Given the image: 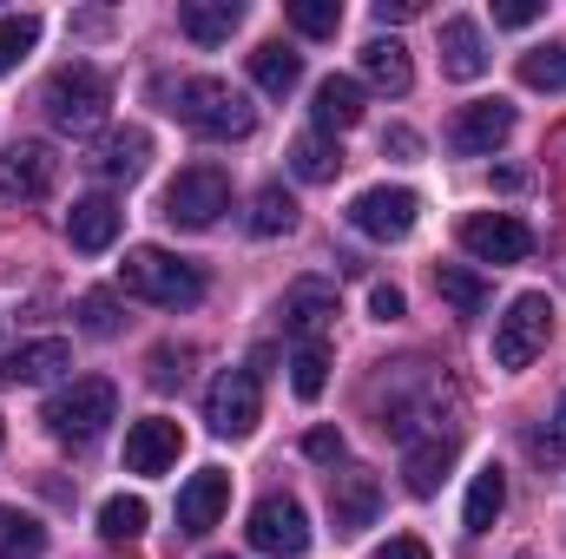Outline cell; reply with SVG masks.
<instances>
[{
  "instance_id": "6da1fadb",
  "label": "cell",
  "mask_w": 566,
  "mask_h": 559,
  "mask_svg": "<svg viewBox=\"0 0 566 559\" xmlns=\"http://www.w3.org/2000/svg\"><path fill=\"white\" fill-rule=\"evenodd\" d=\"M171 113H178L198 139H251V133H258V106H251V93H238L231 80H211V73L178 80Z\"/></svg>"
},
{
  "instance_id": "7a4b0ae2",
  "label": "cell",
  "mask_w": 566,
  "mask_h": 559,
  "mask_svg": "<svg viewBox=\"0 0 566 559\" xmlns=\"http://www.w3.org/2000/svg\"><path fill=\"white\" fill-rule=\"evenodd\" d=\"M119 289L151 303V309H191V303H205V271L185 264V257H171L165 244H139L119 264Z\"/></svg>"
},
{
  "instance_id": "3957f363",
  "label": "cell",
  "mask_w": 566,
  "mask_h": 559,
  "mask_svg": "<svg viewBox=\"0 0 566 559\" xmlns=\"http://www.w3.org/2000/svg\"><path fill=\"white\" fill-rule=\"evenodd\" d=\"M40 106H46V119H53L60 133H73V139H86V133H99V126H106V106H113V86H106V73H99L93 60H73V66H60V73L46 80V93H40Z\"/></svg>"
},
{
  "instance_id": "277c9868",
  "label": "cell",
  "mask_w": 566,
  "mask_h": 559,
  "mask_svg": "<svg viewBox=\"0 0 566 559\" xmlns=\"http://www.w3.org/2000/svg\"><path fill=\"white\" fill-rule=\"evenodd\" d=\"M46 434L53 441H66V447H86V441H99L113 421H119V389L106 382V376H80V382H66L53 402H46Z\"/></svg>"
},
{
  "instance_id": "5b68a950",
  "label": "cell",
  "mask_w": 566,
  "mask_h": 559,
  "mask_svg": "<svg viewBox=\"0 0 566 559\" xmlns=\"http://www.w3.org/2000/svg\"><path fill=\"white\" fill-rule=\"evenodd\" d=\"M224 211H231V178H224V165H185V171L165 184V204H158V218L178 224V231H211Z\"/></svg>"
},
{
  "instance_id": "8992f818",
  "label": "cell",
  "mask_w": 566,
  "mask_h": 559,
  "mask_svg": "<svg viewBox=\"0 0 566 559\" xmlns=\"http://www.w3.org/2000/svg\"><path fill=\"white\" fill-rule=\"evenodd\" d=\"M547 336H554V303H547L541 289H521V296L507 303V316L494 323V362H501V369H527V362L547 349Z\"/></svg>"
},
{
  "instance_id": "52a82bcc",
  "label": "cell",
  "mask_w": 566,
  "mask_h": 559,
  "mask_svg": "<svg viewBox=\"0 0 566 559\" xmlns=\"http://www.w3.org/2000/svg\"><path fill=\"white\" fill-rule=\"evenodd\" d=\"M461 251H468L474 264L507 271V264H527V257H534V231H527L514 211H474V218H461Z\"/></svg>"
},
{
  "instance_id": "ba28073f",
  "label": "cell",
  "mask_w": 566,
  "mask_h": 559,
  "mask_svg": "<svg viewBox=\"0 0 566 559\" xmlns=\"http://www.w3.org/2000/svg\"><path fill=\"white\" fill-rule=\"evenodd\" d=\"M205 421H211V434L244 441L264 421V382H258V369H224L211 382V395H205Z\"/></svg>"
},
{
  "instance_id": "9c48e42d",
  "label": "cell",
  "mask_w": 566,
  "mask_h": 559,
  "mask_svg": "<svg viewBox=\"0 0 566 559\" xmlns=\"http://www.w3.org/2000/svg\"><path fill=\"white\" fill-rule=\"evenodd\" d=\"M244 534H251L258 553H271V559H303L310 553V514H303V500H290V494H264V500L251 507Z\"/></svg>"
},
{
  "instance_id": "30bf717a",
  "label": "cell",
  "mask_w": 566,
  "mask_h": 559,
  "mask_svg": "<svg viewBox=\"0 0 566 559\" xmlns=\"http://www.w3.org/2000/svg\"><path fill=\"white\" fill-rule=\"evenodd\" d=\"M416 218H422V198H416L409 184H376V191H363V198L349 204V224H356L363 238H376V244H402V238L416 231Z\"/></svg>"
},
{
  "instance_id": "8fae6325",
  "label": "cell",
  "mask_w": 566,
  "mask_h": 559,
  "mask_svg": "<svg viewBox=\"0 0 566 559\" xmlns=\"http://www.w3.org/2000/svg\"><path fill=\"white\" fill-rule=\"evenodd\" d=\"M507 139H514V106L507 99H474L448 119V151L454 158H494Z\"/></svg>"
},
{
  "instance_id": "7c38bea8",
  "label": "cell",
  "mask_w": 566,
  "mask_h": 559,
  "mask_svg": "<svg viewBox=\"0 0 566 559\" xmlns=\"http://www.w3.org/2000/svg\"><path fill=\"white\" fill-rule=\"evenodd\" d=\"M53 178H60V158H53V145L40 139H20L0 151V198H13V204H33V198H46L53 191Z\"/></svg>"
},
{
  "instance_id": "4fadbf2b",
  "label": "cell",
  "mask_w": 566,
  "mask_h": 559,
  "mask_svg": "<svg viewBox=\"0 0 566 559\" xmlns=\"http://www.w3.org/2000/svg\"><path fill=\"white\" fill-rule=\"evenodd\" d=\"M336 323V283L329 277H296L283 289V329L296 342H323Z\"/></svg>"
},
{
  "instance_id": "5bb4252c",
  "label": "cell",
  "mask_w": 566,
  "mask_h": 559,
  "mask_svg": "<svg viewBox=\"0 0 566 559\" xmlns=\"http://www.w3.org/2000/svg\"><path fill=\"white\" fill-rule=\"evenodd\" d=\"M376 514H382V481L369 467L329 474V520H336V534H363V527H376Z\"/></svg>"
},
{
  "instance_id": "9a60e30c",
  "label": "cell",
  "mask_w": 566,
  "mask_h": 559,
  "mask_svg": "<svg viewBox=\"0 0 566 559\" xmlns=\"http://www.w3.org/2000/svg\"><path fill=\"white\" fill-rule=\"evenodd\" d=\"M224 507H231V474L224 467H198L185 487H178V534H211L218 520H224Z\"/></svg>"
},
{
  "instance_id": "2e32d148",
  "label": "cell",
  "mask_w": 566,
  "mask_h": 559,
  "mask_svg": "<svg viewBox=\"0 0 566 559\" xmlns=\"http://www.w3.org/2000/svg\"><path fill=\"white\" fill-rule=\"evenodd\" d=\"M178 454H185V428L171 415H145L126 428V467L133 474H171Z\"/></svg>"
},
{
  "instance_id": "e0dca14e",
  "label": "cell",
  "mask_w": 566,
  "mask_h": 559,
  "mask_svg": "<svg viewBox=\"0 0 566 559\" xmlns=\"http://www.w3.org/2000/svg\"><path fill=\"white\" fill-rule=\"evenodd\" d=\"M119 224H126V211H119L113 198H80V204L66 211V244L86 251V257H99V251L119 244Z\"/></svg>"
},
{
  "instance_id": "ac0fdd59",
  "label": "cell",
  "mask_w": 566,
  "mask_h": 559,
  "mask_svg": "<svg viewBox=\"0 0 566 559\" xmlns=\"http://www.w3.org/2000/svg\"><path fill=\"white\" fill-rule=\"evenodd\" d=\"M145 158H151V133H145V126H113V133L93 139V158H86V165H93L99 178H139Z\"/></svg>"
},
{
  "instance_id": "d6986e66",
  "label": "cell",
  "mask_w": 566,
  "mask_h": 559,
  "mask_svg": "<svg viewBox=\"0 0 566 559\" xmlns=\"http://www.w3.org/2000/svg\"><path fill=\"white\" fill-rule=\"evenodd\" d=\"M454 447H461V434H422V441H409V447H402V481H409V494H422V500H428V494L448 481Z\"/></svg>"
},
{
  "instance_id": "ffe728a7",
  "label": "cell",
  "mask_w": 566,
  "mask_h": 559,
  "mask_svg": "<svg viewBox=\"0 0 566 559\" xmlns=\"http://www.w3.org/2000/svg\"><path fill=\"white\" fill-rule=\"evenodd\" d=\"M363 99H369V93H363V80L329 73V80L316 86V106H310V113H316V133H323V139H329V133H349V126L363 119Z\"/></svg>"
},
{
  "instance_id": "44dd1931",
  "label": "cell",
  "mask_w": 566,
  "mask_h": 559,
  "mask_svg": "<svg viewBox=\"0 0 566 559\" xmlns=\"http://www.w3.org/2000/svg\"><path fill=\"white\" fill-rule=\"evenodd\" d=\"M238 20H244L238 0H185V7H178V27H185L191 46H224V40L238 33Z\"/></svg>"
},
{
  "instance_id": "7402d4cb",
  "label": "cell",
  "mask_w": 566,
  "mask_h": 559,
  "mask_svg": "<svg viewBox=\"0 0 566 559\" xmlns=\"http://www.w3.org/2000/svg\"><path fill=\"white\" fill-rule=\"evenodd\" d=\"M363 80H369L376 93H396V99H402V93L416 86V60H409V46H402L396 33H389V40H369V46H363Z\"/></svg>"
},
{
  "instance_id": "603a6c76",
  "label": "cell",
  "mask_w": 566,
  "mask_h": 559,
  "mask_svg": "<svg viewBox=\"0 0 566 559\" xmlns=\"http://www.w3.org/2000/svg\"><path fill=\"white\" fill-rule=\"evenodd\" d=\"M441 73L448 80H481L488 73V40L474 20H448L441 27Z\"/></svg>"
},
{
  "instance_id": "cb8c5ba5",
  "label": "cell",
  "mask_w": 566,
  "mask_h": 559,
  "mask_svg": "<svg viewBox=\"0 0 566 559\" xmlns=\"http://www.w3.org/2000/svg\"><path fill=\"white\" fill-rule=\"evenodd\" d=\"M60 369H73V342H60V336H40V342H20L13 356H7V382H53Z\"/></svg>"
},
{
  "instance_id": "d4e9b609",
  "label": "cell",
  "mask_w": 566,
  "mask_h": 559,
  "mask_svg": "<svg viewBox=\"0 0 566 559\" xmlns=\"http://www.w3.org/2000/svg\"><path fill=\"white\" fill-rule=\"evenodd\" d=\"M251 80H258L271 99L296 93V86H303V53H296V46H283V40H264V46L251 53Z\"/></svg>"
},
{
  "instance_id": "484cf974",
  "label": "cell",
  "mask_w": 566,
  "mask_h": 559,
  "mask_svg": "<svg viewBox=\"0 0 566 559\" xmlns=\"http://www.w3.org/2000/svg\"><path fill=\"white\" fill-rule=\"evenodd\" d=\"M501 507H507V474H501V467H481V474H474V487H468L461 527H468V534H494Z\"/></svg>"
},
{
  "instance_id": "4316f807",
  "label": "cell",
  "mask_w": 566,
  "mask_h": 559,
  "mask_svg": "<svg viewBox=\"0 0 566 559\" xmlns=\"http://www.w3.org/2000/svg\"><path fill=\"white\" fill-rule=\"evenodd\" d=\"M290 171L303 184H329L343 171V151H336V139H323V133H303V139L290 145Z\"/></svg>"
},
{
  "instance_id": "83f0119b",
  "label": "cell",
  "mask_w": 566,
  "mask_h": 559,
  "mask_svg": "<svg viewBox=\"0 0 566 559\" xmlns=\"http://www.w3.org/2000/svg\"><path fill=\"white\" fill-rule=\"evenodd\" d=\"M145 520H151V507H145L139 494H113L106 507H99V540H113V547H133L145 534Z\"/></svg>"
},
{
  "instance_id": "f1b7e54d",
  "label": "cell",
  "mask_w": 566,
  "mask_h": 559,
  "mask_svg": "<svg viewBox=\"0 0 566 559\" xmlns=\"http://www.w3.org/2000/svg\"><path fill=\"white\" fill-rule=\"evenodd\" d=\"M46 553V527L20 507H0V559H40Z\"/></svg>"
},
{
  "instance_id": "f546056e",
  "label": "cell",
  "mask_w": 566,
  "mask_h": 559,
  "mask_svg": "<svg viewBox=\"0 0 566 559\" xmlns=\"http://www.w3.org/2000/svg\"><path fill=\"white\" fill-rule=\"evenodd\" d=\"M434 289H441V303H448L454 316H481V309H488V283L474 277V271H461V264H441V271H434Z\"/></svg>"
},
{
  "instance_id": "4dcf8cb0",
  "label": "cell",
  "mask_w": 566,
  "mask_h": 559,
  "mask_svg": "<svg viewBox=\"0 0 566 559\" xmlns=\"http://www.w3.org/2000/svg\"><path fill=\"white\" fill-rule=\"evenodd\" d=\"M290 389H296L303 402H316V395L329 389V342H296V356H290Z\"/></svg>"
},
{
  "instance_id": "1f68e13d",
  "label": "cell",
  "mask_w": 566,
  "mask_h": 559,
  "mask_svg": "<svg viewBox=\"0 0 566 559\" xmlns=\"http://www.w3.org/2000/svg\"><path fill=\"white\" fill-rule=\"evenodd\" d=\"M290 224H296V198H290L283 184H264L258 204H251V231H258V238H283Z\"/></svg>"
},
{
  "instance_id": "d6a6232c",
  "label": "cell",
  "mask_w": 566,
  "mask_h": 559,
  "mask_svg": "<svg viewBox=\"0 0 566 559\" xmlns=\"http://www.w3.org/2000/svg\"><path fill=\"white\" fill-rule=\"evenodd\" d=\"M283 13H290V27L310 33V40H336V27H343V0H290Z\"/></svg>"
},
{
  "instance_id": "836d02e7",
  "label": "cell",
  "mask_w": 566,
  "mask_h": 559,
  "mask_svg": "<svg viewBox=\"0 0 566 559\" xmlns=\"http://www.w3.org/2000/svg\"><path fill=\"white\" fill-rule=\"evenodd\" d=\"M33 46H40V20L33 13H0V73H13Z\"/></svg>"
},
{
  "instance_id": "e575fe53",
  "label": "cell",
  "mask_w": 566,
  "mask_h": 559,
  "mask_svg": "<svg viewBox=\"0 0 566 559\" xmlns=\"http://www.w3.org/2000/svg\"><path fill=\"white\" fill-rule=\"evenodd\" d=\"M521 86H534V93H560L566 86V46H534V53L521 60Z\"/></svg>"
},
{
  "instance_id": "d590c367",
  "label": "cell",
  "mask_w": 566,
  "mask_h": 559,
  "mask_svg": "<svg viewBox=\"0 0 566 559\" xmlns=\"http://www.w3.org/2000/svg\"><path fill=\"white\" fill-rule=\"evenodd\" d=\"M80 329H86V336H119V303H113L106 289H86V296H80Z\"/></svg>"
},
{
  "instance_id": "8d00e7d4",
  "label": "cell",
  "mask_w": 566,
  "mask_h": 559,
  "mask_svg": "<svg viewBox=\"0 0 566 559\" xmlns=\"http://www.w3.org/2000/svg\"><path fill=\"white\" fill-rule=\"evenodd\" d=\"M534 20H547V0H501L494 7V27H534Z\"/></svg>"
},
{
  "instance_id": "74e56055",
  "label": "cell",
  "mask_w": 566,
  "mask_h": 559,
  "mask_svg": "<svg viewBox=\"0 0 566 559\" xmlns=\"http://www.w3.org/2000/svg\"><path fill=\"white\" fill-rule=\"evenodd\" d=\"M303 454L323 461V467H336V461H343V434H336V428H310V434H303Z\"/></svg>"
},
{
  "instance_id": "f35d334b",
  "label": "cell",
  "mask_w": 566,
  "mask_h": 559,
  "mask_svg": "<svg viewBox=\"0 0 566 559\" xmlns=\"http://www.w3.org/2000/svg\"><path fill=\"white\" fill-rule=\"evenodd\" d=\"M402 309H409V296H402L396 283H376V289H369V316H376V323H396Z\"/></svg>"
},
{
  "instance_id": "ab89813d",
  "label": "cell",
  "mask_w": 566,
  "mask_h": 559,
  "mask_svg": "<svg viewBox=\"0 0 566 559\" xmlns=\"http://www.w3.org/2000/svg\"><path fill=\"white\" fill-rule=\"evenodd\" d=\"M376 559H428V547L416 540V534H396L389 547H376Z\"/></svg>"
},
{
  "instance_id": "60d3db41",
  "label": "cell",
  "mask_w": 566,
  "mask_h": 559,
  "mask_svg": "<svg viewBox=\"0 0 566 559\" xmlns=\"http://www.w3.org/2000/svg\"><path fill=\"white\" fill-rule=\"evenodd\" d=\"M422 13V0H376V20L382 27H396V20H416Z\"/></svg>"
},
{
  "instance_id": "b9f144b4",
  "label": "cell",
  "mask_w": 566,
  "mask_h": 559,
  "mask_svg": "<svg viewBox=\"0 0 566 559\" xmlns=\"http://www.w3.org/2000/svg\"><path fill=\"white\" fill-rule=\"evenodd\" d=\"M382 151H402V158H416V151H422V139H416L409 126H389V133H382Z\"/></svg>"
},
{
  "instance_id": "7bdbcfd3",
  "label": "cell",
  "mask_w": 566,
  "mask_h": 559,
  "mask_svg": "<svg viewBox=\"0 0 566 559\" xmlns=\"http://www.w3.org/2000/svg\"><path fill=\"white\" fill-rule=\"evenodd\" d=\"M554 421H560V441H566V395H560V409H554Z\"/></svg>"
},
{
  "instance_id": "ee69618b",
  "label": "cell",
  "mask_w": 566,
  "mask_h": 559,
  "mask_svg": "<svg viewBox=\"0 0 566 559\" xmlns=\"http://www.w3.org/2000/svg\"><path fill=\"white\" fill-rule=\"evenodd\" d=\"M0 441H7V421H0Z\"/></svg>"
}]
</instances>
